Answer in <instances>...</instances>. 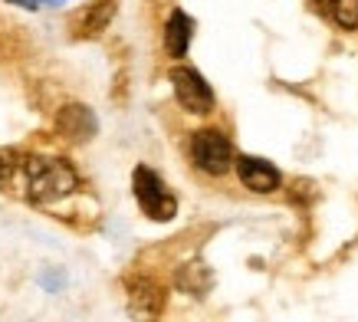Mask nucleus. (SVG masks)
<instances>
[{
	"label": "nucleus",
	"instance_id": "nucleus-1",
	"mask_svg": "<svg viewBox=\"0 0 358 322\" xmlns=\"http://www.w3.org/2000/svg\"><path fill=\"white\" fill-rule=\"evenodd\" d=\"M23 181H27V197L36 204H53L63 201L66 194L76 191V172L63 158H30L23 164Z\"/></svg>",
	"mask_w": 358,
	"mask_h": 322
},
{
	"label": "nucleus",
	"instance_id": "nucleus-2",
	"mask_svg": "<svg viewBox=\"0 0 358 322\" xmlns=\"http://www.w3.org/2000/svg\"><path fill=\"white\" fill-rule=\"evenodd\" d=\"M131 188H135V197H138L141 211L152 217V220H171L178 214V201H174V194L164 188V181L152 168H135L131 174Z\"/></svg>",
	"mask_w": 358,
	"mask_h": 322
},
{
	"label": "nucleus",
	"instance_id": "nucleus-3",
	"mask_svg": "<svg viewBox=\"0 0 358 322\" xmlns=\"http://www.w3.org/2000/svg\"><path fill=\"white\" fill-rule=\"evenodd\" d=\"M191 158L204 174H227L234 168V148L217 129L197 132L191 139Z\"/></svg>",
	"mask_w": 358,
	"mask_h": 322
},
{
	"label": "nucleus",
	"instance_id": "nucleus-4",
	"mask_svg": "<svg viewBox=\"0 0 358 322\" xmlns=\"http://www.w3.org/2000/svg\"><path fill=\"white\" fill-rule=\"evenodd\" d=\"M171 86L174 99L181 102V108L194 112V115H207L214 108V89L207 86V79L191 66H174L171 69Z\"/></svg>",
	"mask_w": 358,
	"mask_h": 322
},
{
	"label": "nucleus",
	"instance_id": "nucleus-5",
	"mask_svg": "<svg viewBox=\"0 0 358 322\" xmlns=\"http://www.w3.org/2000/svg\"><path fill=\"white\" fill-rule=\"evenodd\" d=\"M56 132H59L63 139L83 145V141H89L99 132V118L89 106L73 102V106H63L59 112H56Z\"/></svg>",
	"mask_w": 358,
	"mask_h": 322
},
{
	"label": "nucleus",
	"instance_id": "nucleus-6",
	"mask_svg": "<svg viewBox=\"0 0 358 322\" xmlns=\"http://www.w3.org/2000/svg\"><path fill=\"white\" fill-rule=\"evenodd\" d=\"M164 306V290L148 276H138L129 286V312L138 322H155Z\"/></svg>",
	"mask_w": 358,
	"mask_h": 322
},
{
	"label": "nucleus",
	"instance_id": "nucleus-7",
	"mask_svg": "<svg viewBox=\"0 0 358 322\" xmlns=\"http://www.w3.org/2000/svg\"><path fill=\"white\" fill-rule=\"evenodd\" d=\"M237 174H240V181H243V188H250L253 194H270L280 188V172L273 168L270 161L253 158V155L237 158Z\"/></svg>",
	"mask_w": 358,
	"mask_h": 322
},
{
	"label": "nucleus",
	"instance_id": "nucleus-8",
	"mask_svg": "<svg viewBox=\"0 0 358 322\" xmlns=\"http://www.w3.org/2000/svg\"><path fill=\"white\" fill-rule=\"evenodd\" d=\"M191 36H194V20L185 10H174L164 23V50H168V56L181 59L187 53V46H191Z\"/></svg>",
	"mask_w": 358,
	"mask_h": 322
},
{
	"label": "nucleus",
	"instance_id": "nucleus-9",
	"mask_svg": "<svg viewBox=\"0 0 358 322\" xmlns=\"http://www.w3.org/2000/svg\"><path fill=\"white\" fill-rule=\"evenodd\" d=\"M210 283H214V273H210L201 260L185 263V267L178 270V290L191 293V296H204V293L210 290Z\"/></svg>",
	"mask_w": 358,
	"mask_h": 322
},
{
	"label": "nucleus",
	"instance_id": "nucleus-10",
	"mask_svg": "<svg viewBox=\"0 0 358 322\" xmlns=\"http://www.w3.org/2000/svg\"><path fill=\"white\" fill-rule=\"evenodd\" d=\"M112 13H115V4L112 0H99V4H92L86 10V17H83V23H79V33L83 36H96V33H102L106 27H109Z\"/></svg>",
	"mask_w": 358,
	"mask_h": 322
},
{
	"label": "nucleus",
	"instance_id": "nucleus-11",
	"mask_svg": "<svg viewBox=\"0 0 358 322\" xmlns=\"http://www.w3.org/2000/svg\"><path fill=\"white\" fill-rule=\"evenodd\" d=\"M329 13L342 30H358V0H329Z\"/></svg>",
	"mask_w": 358,
	"mask_h": 322
},
{
	"label": "nucleus",
	"instance_id": "nucleus-12",
	"mask_svg": "<svg viewBox=\"0 0 358 322\" xmlns=\"http://www.w3.org/2000/svg\"><path fill=\"white\" fill-rule=\"evenodd\" d=\"M10 4H17V7H36L40 0H10Z\"/></svg>",
	"mask_w": 358,
	"mask_h": 322
}]
</instances>
